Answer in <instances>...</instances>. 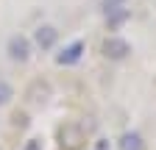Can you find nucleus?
Wrapping results in <instances>:
<instances>
[{
    "label": "nucleus",
    "mask_w": 156,
    "mask_h": 150,
    "mask_svg": "<svg viewBox=\"0 0 156 150\" xmlns=\"http://www.w3.org/2000/svg\"><path fill=\"white\" fill-rule=\"evenodd\" d=\"M17 97V92H14V84L6 81V78H0V108H9Z\"/></svg>",
    "instance_id": "nucleus-9"
},
{
    "label": "nucleus",
    "mask_w": 156,
    "mask_h": 150,
    "mask_svg": "<svg viewBox=\"0 0 156 150\" xmlns=\"http://www.w3.org/2000/svg\"><path fill=\"white\" fill-rule=\"evenodd\" d=\"M34 42H31V36L25 33H14L9 36V42H6V59L14 61V64H28L31 61V56H34Z\"/></svg>",
    "instance_id": "nucleus-1"
},
{
    "label": "nucleus",
    "mask_w": 156,
    "mask_h": 150,
    "mask_svg": "<svg viewBox=\"0 0 156 150\" xmlns=\"http://www.w3.org/2000/svg\"><path fill=\"white\" fill-rule=\"evenodd\" d=\"M23 150H42V139H28L23 145Z\"/></svg>",
    "instance_id": "nucleus-11"
},
{
    "label": "nucleus",
    "mask_w": 156,
    "mask_h": 150,
    "mask_svg": "<svg viewBox=\"0 0 156 150\" xmlns=\"http://www.w3.org/2000/svg\"><path fill=\"white\" fill-rule=\"evenodd\" d=\"M117 6H128V0H103V3H101V9H103V11L117 9Z\"/></svg>",
    "instance_id": "nucleus-10"
},
{
    "label": "nucleus",
    "mask_w": 156,
    "mask_h": 150,
    "mask_svg": "<svg viewBox=\"0 0 156 150\" xmlns=\"http://www.w3.org/2000/svg\"><path fill=\"white\" fill-rule=\"evenodd\" d=\"M103 17H106V28H109V31H120V28L131 20V9H128V6H117V9L103 11Z\"/></svg>",
    "instance_id": "nucleus-6"
},
{
    "label": "nucleus",
    "mask_w": 156,
    "mask_h": 150,
    "mask_svg": "<svg viewBox=\"0 0 156 150\" xmlns=\"http://www.w3.org/2000/svg\"><path fill=\"white\" fill-rule=\"evenodd\" d=\"M131 53H134L131 42H128V39H123V36H117V33L106 36L103 45H101V56H103L106 61H126Z\"/></svg>",
    "instance_id": "nucleus-2"
},
{
    "label": "nucleus",
    "mask_w": 156,
    "mask_h": 150,
    "mask_svg": "<svg viewBox=\"0 0 156 150\" xmlns=\"http://www.w3.org/2000/svg\"><path fill=\"white\" fill-rule=\"evenodd\" d=\"M84 142H87V134H84V128L78 122H64L58 128V145L64 150H78Z\"/></svg>",
    "instance_id": "nucleus-4"
},
{
    "label": "nucleus",
    "mask_w": 156,
    "mask_h": 150,
    "mask_svg": "<svg viewBox=\"0 0 156 150\" xmlns=\"http://www.w3.org/2000/svg\"><path fill=\"white\" fill-rule=\"evenodd\" d=\"M31 42H34L36 50H42V53L56 50V45H58V28L50 25V22L36 25V28H34V36H31Z\"/></svg>",
    "instance_id": "nucleus-3"
},
{
    "label": "nucleus",
    "mask_w": 156,
    "mask_h": 150,
    "mask_svg": "<svg viewBox=\"0 0 156 150\" xmlns=\"http://www.w3.org/2000/svg\"><path fill=\"white\" fill-rule=\"evenodd\" d=\"M25 97H28V103H34V106H45V103L50 100V84H48V81H34V84L28 86V92H25Z\"/></svg>",
    "instance_id": "nucleus-7"
},
{
    "label": "nucleus",
    "mask_w": 156,
    "mask_h": 150,
    "mask_svg": "<svg viewBox=\"0 0 156 150\" xmlns=\"http://www.w3.org/2000/svg\"><path fill=\"white\" fill-rule=\"evenodd\" d=\"M84 53H87V45H84L81 39H73L70 45H64L62 50L53 56V61H56L58 67H75L78 61L84 59Z\"/></svg>",
    "instance_id": "nucleus-5"
},
{
    "label": "nucleus",
    "mask_w": 156,
    "mask_h": 150,
    "mask_svg": "<svg viewBox=\"0 0 156 150\" xmlns=\"http://www.w3.org/2000/svg\"><path fill=\"white\" fill-rule=\"evenodd\" d=\"M117 150H145V139L136 131H126V134L117 139Z\"/></svg>",
    "instance_id": "nucleus-8"
}]
</instances>
